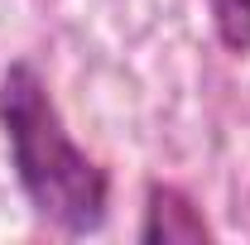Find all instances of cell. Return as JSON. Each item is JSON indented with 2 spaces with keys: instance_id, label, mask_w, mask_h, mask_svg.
<instances>
[{
  "instance_id": "obj_1",
  "label": "cell",
  "mask_w": 250,
  "mask_h": 245,
  "mask_svg": "<svg viewBox=\"0 0 250 245\" xmlns=\"http://www.w3.org/2000/svg\"><path fill=\"white\" fill-rule=\"evenodd\" d=\"M0 135L10 149L15 183L62 236H96L111 216V173L72 140L43 72L29 58H15L0 72Z\"/></svg>"
},
{
  "instance_id": "obj_2",
  "label": "cell",
  "mask_w": 250,
  "mask_h": 245,
  "mask_svg": "<svg viewBox=\"0 0 250 245\" xmlns=\"http://www.w3.org/2000/svg\"><path fill=\"white\" fill-rule=\"evenodd\" d=\"M140 245H212L217 231L202 216V207L173 183H149L145 187V212H140Z\"/></svg>"
},
{
  "instance_id": "obj_3",
  "label": "cell",
  "mask_w": 250,
  "mask_h": 245,
  "mask_svg": "<svg viewBox=\"0 0 250 245\" xmlns=\"http://www.w3.org/2000/svg\"><path fill=\"white\" fill-rule=\"evenodd\" d=\"M207 15H212V34L231 58H246L250 53V0H207Z\"/></svg>"
}]
</instances>
